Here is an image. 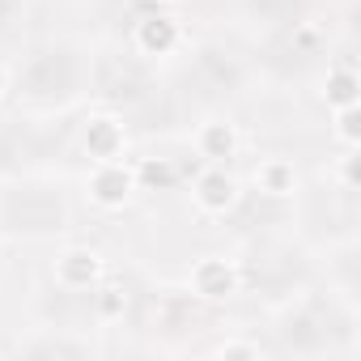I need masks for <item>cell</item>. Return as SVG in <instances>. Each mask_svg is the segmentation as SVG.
I'll return each instance as SVG.
<instances>
[{
    "label": "cell",
    "mask_w": 361,
    "mask_h": 361,
    "mask_svg": "<svg viewBox=\"0 0 361 361\" xmlns=\"http://www.w3.org/2000/svg\"><path fill=\"white\" fill-rule=\"evenodd\" d=\"M336 140L348 149L361 145V106H336Z\"/></svg>",
    "instance_id": "cell-10"
},
{
    "label": "cell",
    "mask_w": 361,
    "mask_h": 361,
    "mask_svg": "<svg viewBox=\"0 0 361 361\" xmlns=\"http://www.w3.org/2000/svg\"><path fill=\"white\" fill-rule=\"evenodd\" d=\"M255 183H259V192H268V196H293L298 170H293V161H285V157H264V161L255 166Z\"/></svg>",
    "instance_id": "cell-6"
},
{
    "label": "cell",
    "mask_w": 361,
    "mask_h": 361,
    "mask_svg": "<svg viewBox=\"0 0 361 361\" xmlns=\"http://www.w3.org/2000/svg\"><path fill=\"white\" fill-rule=\"evenodd\" d=\"M98 276H102V259L90 247H73L56 259V281L64 289H90V285H98Z\"/></svg>",
    "instance_id": "cell-3"
},
{
    "label": "cell",
    "mask_w": 361,
    "mask_h": 361,
    "mask_svg": "<svg viewBox=\"0 0 361 361\" xmlns=\"http://www.w3.org/2000/svg\"><path fill=\"white\" fill-rule=\"evenodd\" d=\"M327 106L336 111V106H357L361 102V81H357V73L348 68V64H340V68H331L327 73Z\"/></svg>",
    "instance_id": "cell-9"
},
{
    "label": "cell",
    "mask_w": 361,
    "mask_h": 361,
    "mask_svg": "<svg viewBox=\"0 0 361 361\" xmlns=\"http://www.w3.org/2000/svg\"><path fill=\"white\" fill-rule=\"evenodd\" d=\"M192 196H196V204H200L204 213H226V209H234V200H238V183H234V174H226V170L213 161V166L196 178Z\"/></svg>",
    "instance_id": "cell-2"
},
{
    "label": "cell",
    "mask_w": 361,
    "mask_h": 361,
    "mask_svg": "<svg viewBox=\"0 0 361 361\" xmlns=\"http://www.w3.org/2000/svg\"><path fill=\"white\" fill-rule=\"evenodd\" d=\"M0 94H5V68H0Z\"/></svg>",
    "instance_id": "cell-13"
},
{
    "label": "cell",
    "mask_w": 361,
    "mask_h": 361,
    "mask_svg": "<svg viewBox=\"0 0 361 361\" xmlns=\"http://www.w3.org/2000/svg\"><path fill=\"white\" fill-rule=\"evenodd\" d=\"M221 357H259L255 344H221Z\"/></svg>",
    "instance_id": "cell-12"
},
{
    "label": "cell",
    "mask_w": 361,
    "mask_h": 361,
    "mask_svg": "<svg viewBox=\"0 0 361 361\" xmlns=\"http://www.w3.org/2000/svg\"><path fill=\"white\" fill-rule=\"evenodd\" d=\"M132 192H136V174L119 157L115 161H98V170L90 174V196L102 209H123L132 200Z\"/></svg>",
    "instance_id": "cell-1"
},
{
    "label": "cell",
    "mask_w": 361,
    "mask_h": 361,
    "mask_svg": "<svg viewBox=\"0 0 361 361\" xmlns=\"http://www.w3.org/2000/svg\"><path fill=\"white\" fill-rule=\"evenodd\" d=\"M85 149H90V157H98V161H115V157L123 153V128H119L115 119H106V115L90 119V128H85Z\"/></svg>",
    "instance_id": "cell-5"
},
{
    "label": "cell",
    "mask_w": 361,
    "mask_h": 361,
    "mask_svg": "<svg viewBox=\"0 0 361 361\" xmlns=\"http://www.w3.org/2000/svg\"><path fill=\"white\" fill-rule=\"evenodd\" d=\"M136 43H140V51H149V56H166V51L178 43V22H174V18H145L140 30H136Z\"/></svg>",
    "instance_id": "cell-8"
},
{
    "label": "cell",
    "mask_w": 361,
    "mask_h": 361,
    "mask_svg": "<svg viewBox=\"0 0 361 361\" xmlns=\"http://www.w3.org/2000/svg\"><path fill=\"white\" fill-rule=\"evenodd\" d=\"M196 145H200V157L230 161L238 153V132H234V123H204L200 136H196Z\"/></svg>",
    "instance_id": "cell-7"
},
{
    "label": "cell",
    "mask_w": 361,
    "mask_h": 361,
    "mask_svg": "<svg viewBox=\"0 0 361 361\" xmlns=\"http://www.w3.org/2000/svg\"><path fill=\"white\" fill-rule=\"evenodd\" d=\"M192 289H196L200 298H230V293L238 289V268H234L230 259L209 255V259H200V264L192 268Z\"/></svg>",
    "instance_id": "cell-4"
},
{
    "label": "cell",
    "mask_w": 361,
    "mask_h": 361,
    "mask_svg": "<svg viewBox=\"0 0 361 361\" xmlns=\"http://www.w3.org/2000/svg\"><path fill=\"white\" fill-rule=\"evenodd\" d=\"M98 319H123V310H128V293L123 289H115V285H106V289H98Z\"/></svg>",
    "instance_id": "cell-11"
}]
</instances>
